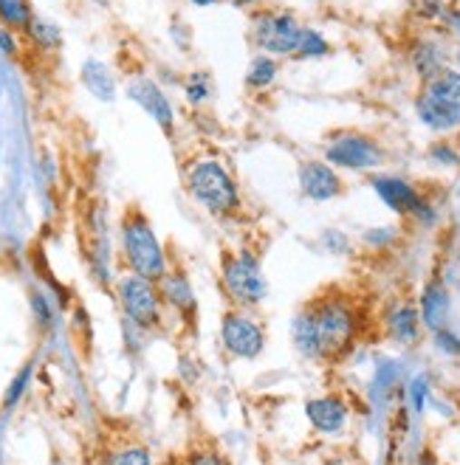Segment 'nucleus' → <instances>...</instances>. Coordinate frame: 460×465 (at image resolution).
Here are the masks:
<instances>
[{"label": "nucleus", "mask_w": 460, "mask_h": 465, "mask_svg": "<svg viewBox=\"0 0 460 465\" xmlns=\"http://www.w3.org/2000/svg\"><path fill=\"white\" fill-rule=\"evenodd\" d=\"M131 99L136 102V105H142L152 119H156L164 131H170L172 127V108H170V102L167 96L159 91L156 82H150V80H136L131 85Z\"/></svg>", "instance_id": "11"}, {"label": "nucleus", "mask_w": 460, "mask_h": 465, "mask_svg": "<svg viewBox=\"0 0 460 465\" xmlns=\"http://www.w3.org/2000/svg\"><path fill=\"white\" fill-rule=\"evenodd\" d=\"M57 465H60V462H57Z\"/></svg>", "instance_id": "35"}, {"label": "nucleus", "mask_w": 460, "mask_h": 465, "mask_svg": "<svg viewBox=\"0 0 460 465\" xmlns=\"http://www.w3.org/2000/svg\"><path fill=\"white\" fill-rule=\"evenodd\" d=\"M328 54V43L319 32L314 29H305L302 32V40H299V48H297V57H325Z\"/></svg>", "instance_id": "21"}, {"label": "nucleus", "mask_w": 460, "mask_h": 465, "mask_svg": "<svg viewBox=\"0 0 460 465\" xmlns=\"http://www.w3.org/2000/svg\"><path fill=\"white\" fill-rule=\"evenodd\" d=\"M328 164L330 167H342V170H373L381 161V150L362 136H345L337 139L328 147Z\"/></svg>", "instance_id": "6"}, {"label": "nucleus", "mask_w": 460, "mask_h": 465, "mask_svg": "<svg viewBox=\"0 0 460 465\" xmlns=\"http://www.w3.org/2000/svg\"><path fill=\"white\" fill-rule=\"evenodd\" d=\"M122 302H124V310L127 316L133 322H139L142 327L152 325L159 319V299H156V291H152L150 279L144 276H127L122 282Z\"/></svg>", "instance_id": "7"}, {"label": "nucleus", "mask_w": 460, "mask_h": 465, "mask_svg": "<svg viewBox=\"0 0 460 465\" xmlns=\"http://www.w3.org/2000/svg\"><path fill=\"white\" fill-rule=\"evenodd\" d=\"M0 45H4L6 51H12V40H9L6 34H0Z\"/></svg>", "instance_id": "31"}, {"label": "nucleus", "mask_w": 460, "mask_h": 465, "mask_svg": "<svg viewBox=\"0 0 460 465\" xmlns=\"http://www.w3.org/2000/svg\"><path fill=\"white\" fill-rule=\"evenodd\" d=\"M111 465H150V454L144 449H127L111 460Z\"/></svg>", "instance_id": "23"}, {"label": "nucleus", "mask_w": 460, "mask_h": 465, "mask_svg": "<svg viewBox=\"0 0 460 465\" xmlns=\"http://www.w3.org/2000/svg\"><path fill=\"white\" fill-rule=\"evenodd\" d=\"M29 25H32V34H34L40 43H45V45H57V43H60V34H57L54 25L40 23V20H32Z\"/></svg>", "instance_id": "25"}, {"label": "nucleus", "mask_w": 460, "mask_h": 465, "mask_svg": "<svg viewBox=\"0 0 460 465\" xmlns=\"http://www.w3.org/2000/svg\"><path fill=\"white\" fill-rule=\"evenodd\" d=\"M34 310L40 314L43 325H48V307H45V299H43V296H34Z\"/></svg>", "instance_id": "29"}, {"label": "nucleus", "mask_w": 460, "mask_h": 465, "mask_svg": "<svg viewBox=\"0 0 460 465\" xmlns=\"http://www.w3.org/2000/svg\"><path fill=\"white\" fill-rule=\"evenodd\" d=\"M457 294H460V282H457Z\"/></svg>", "instance_id": "34"}, {"label": "nucleus", "mask_w": 460, "mask_h": 465, "mask_svg": "<svg viewBox=\"0 0 460 465\" xmlns=\"http://www.w3.org/2000/svg\"><path fill=\"white\" fill-rule=\"evenodd\" d=\"M317 327H319V342H322V355L325 353H342L350 339H353V314L345 302H325L319 310H314Z\"/></svg>", "instance_id": "4"}, {"label": "nucleus", "mask_w": 460, "mask_h": 465, "mask_svg": "<svg viewBox=\"0 0 460 465\" xmlns=\"http://www.w3.org/2000/svg\"><path fill=\"white\" fill-rule=\"evenodd\" d=\"M210 96V80H207V73H195L192 80H190V85H187V99L190 102H203Z\"/></svg>", "instance_id": "22"}, {"label": "nucleus", "mask_w": 460, "mask_h": 465, "mask_svg": "<svg viewBox=\"0 0 460 465\" xmlns=\"http://www.w3.org/2000/svg\"><path fill=\"white\" fill-rule=\"evenodd\" d=\"M223 344L229 347V353H235L240 358H254L263 353L266 335L251 319L232 314L223 319Z\"/></svg>", "instance_id": "8"}, {"label": "nucleus", "mask_w": 460, "mask_h": 465, "mask_svg": "<svg viewBox=\"0 0 460 465\" xmlns=\"http://www.w3.org/2000/svg\"><path fill=\"white\" fill-rule=\"evenodd\" d=\"M29 375H32V367H25V370L15 378L12 390H9V395H6V406L17 403V398H20V395H23V390H25V383H29Z\"/></svg>", "instance_id": "26"}, {"label": "nucleus", "mask_w": 460, "mask_h": 465, "mask_svg": "<svg viewBox=\"0 0 460 465\" xmlns=\"http://www.w3.org/2000/svg\"><path fill=\"white\" fill-rule=\"evenodd\" d=\"M167 294L172 296L175 305H192V294L184 279H167Z\"/></svg>", "instance_id": "24"}, {"label": "nucleus", "mask_w": 460, "mask_h": 465, "mask_svg": "<svg viewBox=\"0 0 460 465\" xmlns=\"http://www.w3.org/2000/svg\"><path fill=\"white\" fill-rule=\"evenodd\" d=\"M426 93H429L432 99L444 102V105L460 111V73H457V71H438V73L429 80Z\"/></svg>", "instance_id": "17"}, {"label": "nucleus", "mask_w": 460, "mask_h": 465, "mask_svg": "<svg viewBox=\"0 0 460 465\" xmlns=\"http://www.w3.org/2000/svg\"><path fill=\"white\" fill-rule=\"evenodd\" d=\"M305 415H308V421L319 431L337 434L345 426V421H347V406L339 398H317V401L305 403Z\"/></svg>", "instance_id": "12"}, {"label": "nucleus", "mask_w": 460, "mask_h": 465, "mask_svg": "<svg viewBox=\"0 0 460 465\" xmlns=\"http://www.w3.org/2000/svg\"><path fill=\"white\" fill-rule=\"evenodd\" d=\"M274 76H277V63L271 57H258L246 71V82L251 88H266L274 82Z\"/></svg>", "instance_id": "19"}, {"label": "nucleus", "mask_w": 460, "mask_h": 465, "mask_svg": "<svg viewBox=\"0 0 460 465\" xmlns=\"http://www.w3.org/2000/svg\"><path fill=\"white\" fill-rule=\"evenodd\" d=\"M124 251H127V260L136 268L139 276L144 279H159L164 274V254L161 246L152 235V228L136 218L133 223L124 226Z\"/></svg>", "instance_id": "3"}, {"label": "nucleus", "mask_w": 460, "mask_h": 465, "mask_svg": "<svg viewBox=\"0 0 460 465\" xmlns=\"http://www.w3.org/2000/svg\"><path fill=\"white\" fill-rule=\"evenodd\" d=\"M223 282L226 291L240 305H260L266 299V276L260 263L251 254L240 251L235 257H226L223 263Z\"/></svg>", "instance_id": "2"}, {"label": "nucleus", "mask_w": 460, "mask_h": 465, "mask_svg": "<svg viewBox=\"0 0 460 465\" xmlns=\"http://www.w3.org/2000/svg\"><path fill=\"white\" fill-rule=\"evenodd\" d=\"M294 344L302 355H308V358H317L322 355V342H319V327H317V316L314 314H299L294 319Z\"/></svg>", "instance_id": "15"}, {"label": "nucleus", "mask_w": 460, "mask_h": 465, "mask_svg": "<svg viewBox=\"0 0 460 465\" xmlns=\"http://www.w3.org/2000/svg\"><path fill=\"white\" fill-rule=\"evenodd\" d=\"M418 116L426 127H432V131H452V127L460 124V111L444 105L438 99H432L429 93H424L418 99Z\"/></svg>", "instance_id": "14"}, {"label": "nucleus", "mask_w": 460, "mask_h": 465, "mask_svg": "<svg viewBox=\"0 0 460 465\" xmlns=\"http://www.w3.org/2000/svg\"><path fill=\"white\" fill-rule=\"evenodd\" d=\"M421 406H424V378L416 381V409H421Z\"/></svg>", "instance_id": "30"}, {"label": "nucleus", "mask_w": 460, "mask_h": 465, "mask_svg": "<svg viewBox=\"0 0 460 465\" xmlns=\"http://www.w3.org/2000/svg\"><path fill=\"white\" fill-rule=\"evenodd\" d=\"M190 192L212 215H232L240 206V195L232 175L218 161H203L190 172Z\"/></svg>", "instance_id": "1"}, {"label": "nucleus", "mask_w": 460, "mask_h": 465, "mask_svg": "<svg viewBox=\"0 0 460 465\" xmlns=\"http://www.w3.org/2000/svg\"><path fill=\"white\" fill-rule=\"evenodd\" d=\"M235 6H251V4H258V0H232Z\"/></svg>", "instance_id": "33"}, {"label": "nucleus", "mask_w": 460, "mask_h": 465, "mask_svg": "<svg viewBox=\"0 0 460 465\" xmlns=\"http://www.w3.org/2000/svg\"><path fill=\"white\" fill-rule=\"evenodd\" d=\"M192 465H229V462H226L223 457H212V454H210V457H195Z\"/></svg>", "instance_id": "28"}, {"label": "nucleus", "mask_w": 460, "mask_h": 465, "mask_svg": "<svg viewBox=\"0 0 460 465\" xmlns=\"http://www.w3.org/2000/svg\"><path fill=\"white\" fill-rule=\"evenodd\" d=\"M421 316H424V325L429 330H444L446 327V319H449V294L444 286L438 282H432L426 286L424 296H421Z\"/></svg>", "instance_id": "13"}, {"label": "nucleus", "mask_w": 460, "mask_h": 465, "mask_svg": "<svg viewBox=\"0 0 460 465\" xmlns=\"http://www.w3.org/2000/svg\"><path fill=\"white\" fill-rule=\"evenodd\" d=\"M418 325H421L418 310L410 307V305L398 307L393 314V319H390V330H393V335L401 344H413L418 339Z\"/></svg>", "instance_id": "18"}, {"label": "nucleus", "mask_w": 460, "mask_h": 465, "mask_svg": "<svg viewBox=\"0 0 460 465\" xmlns=\"http://www.w3.org/2000/svg\"><path fill=\"white\" fill-rule=\"evenodd\" d=\"M299 189L311 200H334L342 195V180L337 170L325 161H305L299 167Z\"/></svg>", "instance_id": "9"}, {"label": "nucleus", "mask_w": 460, "mask_h": 465, "mask_svg": "<svg viewBox=\"0 0 460 465\" xmlns=\"http://www.w3.org/2000/svg\"><path fill=\"white\" fill-rule=\"evenodd\" d=\"M195 6H212V4H218V0H192Z\"/></svg>", "instance_id": "32"}, {"label": "nucleus", "mask_w": 460, "mask_h": 465, "mask_svg": "<svg viewBox=\"0 0 460 465\" xmlns=\"http://www.w3.org/2000/svg\"><path fill=\"white\" fill-rule=\"evenodd\" d=\"M0 17H4L9 25H25L32 23V12H29V4L25 0H0Z\"/></svg>", "instance_id": "20"}, {"label": "nucleus", "mask_w": 460, "mask_h": 465, "mask_svg": "<svg viewBox=\"0 0 460 465\" xmlns=\"http://www.w3.org/2000/svg\"><path fill=\"white\" fill-rule=\"evenodd\" d=\"M438 344H441V350H446V353H460V339H455V335L444 327V330H438Z\"/></svg>", "instance_id": "27"}, {"label": "nucleus", "mask_w": 460, "mask_h": 465, "mask_svg": "<svg viewBox=\"0 0 460 465\" xmlns=\"http://www.w3.org/2000/svg\"><path fill=\"white\" fill-rule=\"evenodd\" d=\"M83 82L88 85V91H91L96 99H102V102H113V96H116L113 76H111V71H108L105 65H102V63L88 60V63L83 65Z\"/></svg>", "instance_id": "16"}, {"label": "nucleus", "mask_w": 460, "mask_h": 465, "mask_svg": "<svg viewBox=\"0 0 460 465\" xmlns=\"http://www.w3.org/2000/svg\"><path fill=\"white\" fill-rule=\"evenodd\" d=\"M302 32L305 29L291 15H266L254 29V40L269 54H297Z\"/></svg>", "instance_id": "5"}, {"label": "nucleus", "mask_w": 460, "mask_h": 465, "mask_svg": "<svg viewBox=\"0 0 460 465\" xmlns=\"http://www.w3.org/2000/svg\"><path fill=\"white\" fill-rule=\"evenodd\" d=\"M373 189L398 215H421V212H429L426 206H424V200H421V195L410 184H406V180H401V178H376L373 180Z\"/></svg>", "instance_id": "10"}]
</instances>
